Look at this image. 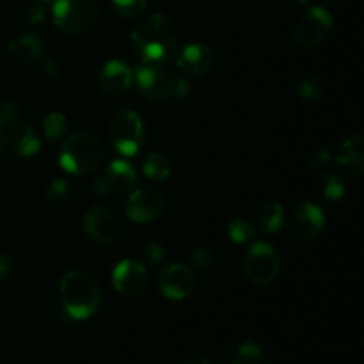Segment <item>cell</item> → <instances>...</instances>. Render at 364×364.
I'll list each match as a JSON object with an SVG mask.
<instances>
[{
  "label": "cell",
  "instance_id": "1",
  "mask_svg": "<svg viewBox=\"0 0 364 364\" xmlns=\"http://www.w3.org/2000/svg\"><path fill=\"white\" fill-rule=\"evenodd\" d=\"M130 39L142 64L162 66L176 52V25L167 14L153 13L135 25Z\"/></svg>",
  "mask_w": 364,
  "mask_h": 364
},
{
  "label": "cell",
  "instance_id": "2",
  "mask_svg": "<svg viewBox=\"0 0 364 364\" xmlns=\"http://www.w3.org/2000/svg\"><path fill=\"white\" fill-rule=\"evenodd\" d=\"M60 302L63 311L73 322L87 320L102 304V290L95 277L85 270H70L60 281Z\"/></svg>",
  "mask_w": 364,
  "mask_h": 364
},
{
  "label": "cell",
  "instance_id": "3",
  "mask_svg": "<svg viewBox=\"0 0 364 364\" xmlns=\"http://www.w3.org/2000/svg\"><path fill=\"white\" fill-rule=\"evenodd\" d=\"M134 82L146 100L156 103L180 102L187 98L191 91L188 82L181 75L153 64H142L137 73H134Z\"/></svg>",
  "mask_w": 364,
  "mask_h": 364
},
{
  "label": "cell",
  "instance_id": "4",
  "mask_svg": "<svg viewBox=\"0 0 364 364\" xmlns=\"http://www.w3.org/2000/svg\"><path fill=\"white\" fill-rule=\"evenodd\" d=\"M105 156V148L98 135L91 132H77L63 142L59 164L73 176H85L100 167Z\"/></svg>",
  "mask_w": 364,
  "mask_h": 364
},
{
  "label": "cell",
  "instance_id": "5",
  "mask_svg": "<svg viewBox=\"0 0 364 364\" xmlns=\"http://www.w3.org/2000/svg\"><path fill=\"white\" fill-rule=\"evenodd\" d=\"M53 23L66 34H84L95 27L98 20V6L95 0H55L52 6Z\"/></svg>",
  "mask_w": 364,
  "mask_h": 364
},
{
  "label": "cell",
  "instance_id": "6",
  "mask_svg": "<svg viewBox=\"0 0 364 364\" xmlns=\"http://www.w3.org/2000/svg\"><path fill=\"white\" fill-rule=\"evenodd\" d=\"M110 144L123 156H134L144 146L146 130L141 116L130 109L119 110L109 123Z\"/></svg>",
  "mask_w": 364,
  "mask_h": 364
},
{
  "label": "cell",
  "instance_id": "7",
  "mask_svg": "<svg viewBox=\"0 0 364 364\" xmlns=\"http://www.w3.org/2000/svg\"><path fill=\"white\" fill-rule=\"evenodd\" d=\"M244 276L256 287L274 283L281 272V256L267 242H256L249 247L244 258Z\"/></svg>",
  "mask_w": 364,
  "mask_h": 364
},
{
  "label": "cell",
  "instance_id": "8",
  "mask_svg": "<svg viewBox=\"0 0 364 364\" xmlns=\"http://www.w3.org/2000/svg\"><path fill=\"white\" fill-rule=\"evenodd\" d=\"M333 28V16L323 7L315 6L299 16L294 25V43L302 48H313V46L322 45L331 34Z\"/></svg>",
  "mask_w": 364,
  "mask_h": 364
},
{
  "label": "cell",
  "instance_id": "9",
  "mask_svg": "<svg viewBox=\"0 0 364 364\" xmlns=\"http://www.w3.org/2000/svg\"><path fill=\"white\" fill-rule=\"evenodd\" d=\"M164 206H166V198L162 191L153 185H141L128 194L124 213L134 223L146 224L159 219L164 212Z\"/></svg>",
  "mask_w": 364,
  "mask_h": 364
},
{
  "label": "cell",
  "instance_id": "10",
  "mask_svg": "<svg viewBox=\"0 0 364 364\" xmlns=\"http://www.w3.org/2000/svg\"><path fill=\"white\" fill-rule=\"evenodd\" d=\"M84 230L95 244L112 245L121 235V220L107 206H91L84 215Z\"/></svg>",
  "mask_w": 364,
  "mask_h": 364
},
{
  "label": "cell",
  "instance_id": "11",
  "mask_svg": "<svg viewBox=\"0 0 364 364\" xmlns=\"http://www.w3.org/2000/svg\"><path fill=\"white\" fill-rule=\"evenodd\" d=\"M112 284L124 297H139L149 284L148 269L135 259H123L112 270Z\"/></svg>",
  "mask_w": 364,
  "mask_h": 364
},
{
  "label": "cell",
  "instance_id": "12",
  "mask_svg": "<svg viewBox=\"0 0 364 364\" xmlns=\"http://www.w3.org/2000/svg\"><path fill=\"white\" fill-rule=\"evenodd\" d=\"M159 288L162 295L171 301H183L194 291V272L185 263H171L164 267L159 276Z\"/></svg>",
  "mask_w": 364,
  "mask_h": 364
},
{
  "label": "cell",
  "instance_id": "13",
  "mask_svg": "<svg viewBox=\"0 0 364 364\" xmlns=\"http://www.w3.org/2000/svg\"><path fill=\"white\" fill-rule=\"evenodd\" d=\"M323 228H326V213L315 203H302L290 217V233L299 242L315 240Z\"/></svg>",
  "mask_w": 364,
  "mask_h": 364
},
{
  "label": "cell",
  "instance_id": "14",
  "mask_svg": "<svg viewBox=\"0 0 364 364\" xmlns=\"http://www.w3.org/2000/svg\"><path fill=\"white\" fill-rule=\"evenodd\" d=\"M4 142L13 155L21 156V159L34 156L41 148V142L31 124L18 119L4 124Z\"/></svg>",
  "mask_w": 364,
  "mask_h": 364
},
{
  "label": "cell",
  "instance_id": "15",
  "mask_svg": "<svg viewBox=\"0 0 364 364\" xmlns=\"http://www.w3.org/2000/svg\"><path fill=\"white\" fill-rule=\"evenodd\" d=\"M98 84L105 95L117 98V96L127 95L132 89V85H134V71L123 60L112 59L100 71Z\"/></svg>",
  "mask_w": 364,
  "mask_h": 364
},
{
  "label": "cell",
  "instance_id": "16",
  "mask_svg": "<svg viewBox=\"0 0 364 364\" xmlns=\"http://www.w3.org/2000/svg\"><path fill=\"white\" fill-rule=\"evenodd\" d=\"M176 64L185 73L203 77L215 64V55H213V50L203 43H188L178 52Z\"/></svg>",
  "mask_w": 364,
  "mask_h": 364
},
{
  "label": "cell",
  "instance_id": "17",
  "mask_svg": "<svg viewBox=\"0 0 364 364\" xmlns=\"http://www.w3.org/2000/svg\"><path fill=\"white\" fill-rule=\"evenodd\" d=\"M364 141L361 134H352L341 141L338 148L336 160L345 173H348L354 178H361L364 173Z\"/></svg>",
  "mask_w": 364,
  "mask_h": 364
},
{
  "label": "cell",
  "instance_id": "18",
  "mask_svg": "<svg viewBox=\"0 0 364 364\" xmlns=\"http://www.w3.org/2000/svg\"><path fill=\"white\" fill-rule=\"evenodd\" d=\"M103 176H105L110 192L117 196H128L137 185V173L124 160H112L107 166Z\"/></svg>",
  "mask_w": 364,
  "mask_h": 364
},
{
  "label": "cell",
  "instance_id": "19",
  "mask_svg": "<svg viewBox=\"0 0 364 364\" xmlns=\"http://www.w3.org/2000/svg\"><path fill=\"white\" fill-rule=\"evenodd\" d=\"M255 223L263 233L274 235L283 228L284 224V210L277 199L267 198L256 208Z\"/></svg>",
  "mask_w": 364,
  "mask_h": 364
},
{
  "label": "cell",
  "instance_id": "20",
  "mask_svg": "<svg viewBox=\"0 0 364 364\" xmlns=\"http://www.w3.org/2000/svg\"><path fill=\"white\" fill-rule=\"evenodd\" d=\"M7 53L13 60L20 64H32L43 57V43L32 34H21L11 39L7 45Z\"/></svg>",
  "mask_w": 364,
  "mask_h": 364
},
{
  "label": "cell",
  "instance_id": "21",
  "mask_svg": "<svg viewBox=\"0 0 364 364\" xmlns=\"http://www.w3.org/2000/svg\"><path fill=\"white\" fill-rule=\"evenodd\" d=\"M142 171L153 181H166L171 174V162L160 153H149L142 162Z\"/></svg>",
  "mask_w": 364,
  "mask_h": 364
},
{
  "label": "cell",
  "instance_id": "22",
  "mask_svg": "<svg viewBox=\"0 0 364 364\" xmlns=\"http://www.w3.org/2000/svg\"><path fill=\"white\" fill-rule=\"evenodd\" d=\"M345 183L338 174L327 173L320 178V194L326 201L329 203H338L343 199L345 196Z\"/></svg>",
  "mask_w": 364,
  "mask_h": 364
},
{
  "label": "cell",
  "instance_id": "23",
  "mask_svg": "<svg viewBox=\"0 0 364 364\" xmlns=\"http://www.w3.org/2000/svg\"><path fill=\"white\" fill-rule=\"evenodd\" d=\"M299 95L306 102H318L327 95V84L318 75H309L299 85Z\"/></svg>",
  "mask_w": 364,
  "mask_h": 364
},
{
  "label": "cell",
  "instance_id": "24",
  "mask_svg": "<svg viewBox=\"0 0 364 364\" xmlns=\"http://www.w3.org/2000/svg\"><path fill=\"white\" fill-rule=\"evenodd\" d=\"M231 364H263V348L256 341H244L235 348Z\"/></svg>",
  "mask_w": 364,
  "mask_h": 364
},
{
  "label": "cell",
  "instance_id": "25",
  "mask_svg": "<svg viewBox=\"0 0 364 364\" xmlns=\"http://www.w3.org/2000/svg\"><path fill=\"white\" fill-rule=\"evenodd\" d=\"M228 235H230L233 244L245 245V244H251V242L256 238V228L252 226L249 220L237 219L233 220V223H230V226H228Z\"/></svg>",
  "mask_w": 364,
  "mask_h": 364
},
{
  "label": "cell",
  "instance_id": "26",
  "mask_svg": "<svg viewBox=\"0 0 364 364\" xmlns=\"http://www.w3.org/2000/svg\"><path fill=\"white\" fill-rule=\"evenodd\" d=\"M68 130V119L63 112H50L43 119V134L48 141H57Z\"/></svg>",
  "mask_w": 364,
  "mask_h": 364
},
{
  "label": "cell",
  "instance_id": "27",
  "mask_svg": "<svg viewBox=\"0 0 364 364\" xmlns=\"http://www.w3.org/2000/svg\"><path fill=\"white\" fill-rule=\"evenodd\" d=\"M71 194H73L71 185L68 183L66 180L57 178V180H53L52 183L48 185V188H46V201L52 203V205L55 206H64L66 203H70Z\"/></svg>",
  "mask_w": 364,
  "mask_h": 364
},
{
  "label": "cell",
  "instance_id": "28",
  "mask_svg": "<svg viewBox=\"0 0 364 364\" xmlns=\"http://www.w3.org/2000/svg\"><path fill=\"white\" fill-rule=\"evenodd\" d=\"M148 0H112L114 9L123 18H135L146 9Z\"/></svg>",
  "mask_w": 364,
  "mask_h": 364
},
{
  "label": "cell",
  "instance_id": "29",
  "mask_svg": "<svg viewBox=\"0 0 364 364\" xmlns=\"http://www.w3.org/2000/svg\"><path fill=\"white\" fill-rule=\"evenodd\" d=\"M164 259V247L155 240H149L142 244L141 247V263L144 267L159 265Z\"/></svg>",
  "mask_w": 364,
  "mask_h": 364
},
{
  "label": "cell",
  "instance_id": "30",
  "mask_svg": "<svg viewBox=\"0 0 364 364\" xmlns=\"http://www.w3.org/2000/svg\"><path fill=\"white\" fill-rule=\"evenodd\" d=\"M191 262L194 265V269L198 270H206L212 269L213 263H215V258H213V252L206 247H196L192 249Z\"/></svg>",
  "mask_w": 364,
  "mask_h": 364
},
{
  "label": "cell",
  "instance_id": "31",
  "mask_svg": "<svg viewBox=\"0 0 364 364\" xmlns=\"http://www.w3.org/2000/svg\"><path fill=\"white\" fill-rule=\"evenodd\" d=\"M45 16H46V9H45V4H41V2L28 4L23 11V20L27 21L31 27L41 25L43 21H45Z\"/></svg>",
  "mask_w": 364,
  "mask_h": 364
},
{
  "label": "cell",
  "instance_id": "32",
  "mask_svg": "<svg viewBox=\"0 0 364 364\" xmlns=\"http://www.w3.org/2000/svg\"><path fill=\"white\" fill-rule=\"evenodd\" d=\"M331 160H333V155H331L329 149L318 148L308 155V166L311 167L313 171H322L329 166Z\"/></svg>",
  "mask_w": 364,
  "mask_h": 364
},
{
  "label": "cell",
  "instance_id": "33",
  "mask_svg": "<svg viewBox=\"0 0 364 364\" xmlns=\"http://www.w3.org/2000/svg\"><path fill=\"white\" fill-rule=\"evenodd\" d=\"M18 114H20L18 105H14V103H11V102L2 103V105H0V123L7 124V123H11V121H16Z\"/></svg>",
  "mask_w": 364,
  "mask_h": 364
},
{
  "label": "cell",
  "instance_id": "34",
  "mask_svg": "<svg viewBox=\"0 0 364 364\" xmlns=\"http://www.w3.org/2000/svg\"><path fill=\"white\" fill-rule=\"evenodd\" d=\"M14 274V263L13 259L7 258V256L0 255V281L9 279Z\"/></svg>",
  "mask_w": 364,
  "mask_h": 364
},
{
  "label": "cell",
  "instance_id": "35",
  "mask_svg": "<svg viewBox=\"0 0 364 364\" xmlns=\"http://www.w3.org/2000/svg\"><path fill=\"white\" fill-rule=\"evenodd\" d=\"M92 191H95V194L98 196V198H105V196L110 192V188H109V185H107V180L103 174H100V176L95 178V181H92Z\"/></svg>",
  "mask_w": 364,
  "mask_h": 364
},
{
  "label": "cell",
  "instance_id": "36",
  "mask_svg": "<svg viewBox=\"0 0 364 364\" xmlns=\"http://www.w3.org/2000/svg\"><path fill=\"white\" fill-rule=\"evenodd\" d=\"M181 364H212V358L203 352H192V354L185 355Z\"/></svg>",
  "mask_w": 364,
  "mask_h": 364
},
{
  "label": "cell",
  "instance_id": "37",
  "mask_svg": "<svg viewBox=\"0 0 364 364\" xmlns=\"http://www.w3.org/2000/svg\"><path fill=\"white\" fill-rule=\"evenodd\" d=\"M41 68L48 77H57V75H59V64H57L53 59H43Z\"/></svg>",
  "mask_w": 364,
  "mask_h": 364
},
{
  "label": "cell",
  "instance_id": "38",
  "mask_svg": "<svg viewBox=\"0 0 364 364\" xmlns=\"http://www.w3.org/2000/svg\"><path fill=\"white\" fill-rule=\"evenodd\" d=\"M6 149V142H4V124L0 123V153Z\"/></svg>",
  "mask_w": 364,
  "mask_h": 364
},
{
  "label": "cell",
  "instance_id": "39",
  "mask_svg": "<svg viewBox=\"0 0 364 364\" xmlns=\"http://www.w3.org/2000/svg\"><path fill=\"white\" fill-rule=\"evenodd\" d=\"M295 2H297L299 6H308V4H311V0H295Z\"/></svg>",
  "mask_w": 364,
  "mask_h": 364
},
{
  "label": "cell",
  "instance_id": "40",
  "mask_svg": "<svg viewBox=\"0 0 364 364\" xmlns=\"http://www.w3.org/2000/svg\"><path fill=\"white\" fill-rule=\"evenodd\" d=\"M34 2H41V4H46V2H50V0H34Z\"/></svg>",
  "mask_w": 364,
  "mask_h": 364
},
{
  "label": "cell",
  "instance_id": "41",
  "mask_svg": "<svg viewBox=\"0 0 364 364\" xmlns=\"http://www.w3.org/2000/svg\"><path fill=\"white\" fill-rule=\"evenodd\" d=\"M326 2H338V0H326Z\"/></svg>",
  "mask_w": 364,
  "mask_h": 364
}]
</instances>
